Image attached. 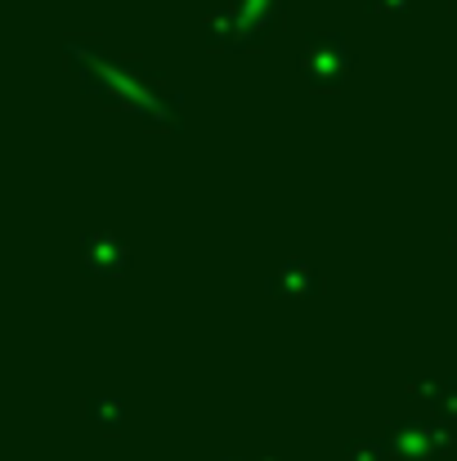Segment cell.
Masks as SVG:
<instances>
[{
	"label": "cell",
	"mask_w": 457,
	"mask_h": 461,
	"mask_svg": "<svg viewBox=\"0 0 457 461\" xmlns=\"http://www.w3.org/2000/svg\"><path fill=\"white\" fill-rule=\"evenodd\" d=\"M309 283H314V278H309V269H305L301 260H288V269L274 278V287H288V292H301V296L309 292Z\"/></svg>",
	"instance_id": "3957f363"
},
{
	"label": "cell",
	"mask_w": 457,
	"mask_h": 461,
	"mask_svg": "<svg viewBox=\"0 0 457 461\" xmlns=\"http://www.w3.org/2000/svg\"><path fill=\"white\" fill-rule=\"evenodd\" d=\"M86 260H90V269H99V274H104V269H122V265H126V251H122L113 238H104V233H99V238H90Z\"/></svg>",
	"instance_id": "7a4b0ae2"
},
{
	"label": "cell",
	"mask_w": 457,
	"mask_h": 461,
	"mask_svg": "<svg viewBox=\"0 0 457 461\" xmlns=\"http://www.w3.org/2000/svg\"><path fill=\"white\" fill-rule=\"evenodd\" d=\"M305 72H309L314 86H336L345 77V45H341V36H309Z\"/></svg>",
	"instance_id": "6da1fadb"
}]
</instances>
